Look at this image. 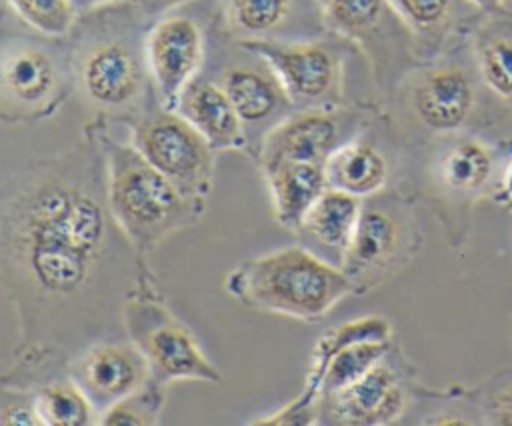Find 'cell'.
Instances as JSON below:
<instances>
[{"mask_svg":"<svg viewBox=\"0 0 512 426\" xmlns=\"http://www.w3.org/2000/svg\"><path fill=\"white\" fill-rule=\"evenodd\" d=\"M264 172L274 218L276 222L296 232L308 208L328 188L324 164L300 162V160H278L260 166Z\"/></svg>","mask_w":512,"mask_h":426,"instance_id":"20","label":"cell"},{"mask_svg":"<svg viewBox=\"0 0 512 426\" xmlns=\"http://www.w3.org/2000/svg\"><path fill=\"white\" fill-rule=\"evenodd\" d=\"M322 22L336 34L368 44L392 12L388 0H312Z\"/></svg>","mask_w":512,"mask_h":426,"instance_id":"25","label":"cell"},{"mask_svg":"<svg viewBox=\"0 0 512 426\" xmlns=\"http://www.w3.org/2000/svg\"><path fill=\"white\" fill-rule=\"evenodd\" d=\"M490 200L512 212V142L500 146V164Z\"/></svg>","mask_w":512,"mask_h":426,"instance_id":"30","label":"cell"},{"mask_svg":"<svg viewBox=\"0 0 512 426\" xmlns=\"http://www.w3.org/2000/svg\"><path fill=\"white\" fill-rule=\"evenodd\" d=\"M0 426H42L34 388L0 382Z\"/></svg>","mask_w":512,"mask_h":426,"instance_id":"29","label":"cell"},{"mask_svg":"<svg viewBox=\"0 0 512 426\" xmlns=\"http://www.w3.org/2000/svg\"><path fill=\"white\" fill-rule=\"evenodd\" d=\"M118 2H124V0H72V4H74L78 14H88V12H94V10L118 4Z\"/></svg>","mask_w":512,"mask_h":426,"instance_id":"32","label":"cell"},{"mask_svg":"<svg viewBox=\"0 0 512 426\" xmlns=\"http://www.w3.org/2000/svg\"><path fill=\"white\" fill-rule=\"evenodd\" d=\"M416 396V370L394 344L358 380L320 398L318 424H392L400 420Z\"/></svg>","mask_w":512,"mask_h":426,"instance_id":"10","label":"cell"},{"mask_svg":"<svg viewBox=\"0 0 512 426\" xmlns=\"http://www.w3.org/2000/svg\"><path fill=\"white\" fill-rule=\"evenodd\" d=\"M474 10H482L486 14H494V12H502L506 0H466Z\"/></svg>","mask_w":512,"mask_h":426,"instance_id":"33","label":"cell"},{"mask_svg":"<svg viewBox=\"0 0 512 426\" xmlns=\"http://www.w3.org/2000/svg\"><path fill=\"white\" fill-rule=\"evenodd\" d=\"M414 46L438 50L460 20V0H388ZM466 2V0H464Z\"/></svg>","mask_w":512,"mask_h":426,"instance_id":"22","label":"cell"},{"mask_svg":"<svg viewBox=\"0 0 512 426\" xmlns=\"http://www.w3.org/2000/svg\"><path fill=\"white\" fill-rule=\"evenodd\" d=\"M144 52L158 104L176 110L184 88L204 64L202 28L188 16H162L148 30Z\"/></svg>","mask_w":512,"mask_h":426,"instance_id":"14","label":"cell"},{"mask_svg":"<svg viewBox=\"0 0 512 426\" xmlns=\"http://www.w3.org/2000/svg\"><path fill=\"white\" fill-rule=\"evenodd\" d=\"M164 386L148 380L138 390L120 398L100 414V424L106 426H156L164 410Z\"/></svg>","mask_w":512,"mask_h":426,"instance_id":"26","label":"cell"},{"mask_svg":"<svg viewBox=\"0 0 512 426\" xmlns=\"http://www.w3.org/2000/svg\"><path fill=\"white\" fill-rule=\"evenodd\" d=\"M176 112L204 136L214 152L242 150L248 144L246 128L216 80L194 78L184 88Z\"/></svg>","mask_w":512,"mask_h":426,"instance_id":"17","label":"cell"},{"mask_svg":"<svg viewBox=\"0 0 512 426\" xmlns=\"http://www.w3.org/2000/svg\"><path fill=\"white\" fill-rule=\"evenodd\" d=\"M298 4L300 0H222V14L238 40L276 38L292 22Z\"/></svg>","mask_w":512,"mask_h":426,"instance_id":"24","label":"cell"},{"mask_svg":"<svg viewBox=\"0 0 512 426\" xmlns=\"http://www.w3.org/2000/svg\"><path fill=\"white\" fill-rule=\"evenodd\" d=\"M66 374L90 398L98 414L152 380L148 362L128 338H102L88 344L70 358Z\"/></svg>","mask_w":512,"mask_h":426,"instance_id":"15","label":"cell"},{"mask_svg":"<svg viewBox=\"0 0 512 426\" xmlns=\"http://www.w3.org/2000/svg\"><path fill=\"white\" fill-rule=\"evenodd\" d=\"M114 222L100 144L44 158L0 182V290L16 308L14 364L0 382L66 372L74 354L118 338L122 304L154 280Z\"/></svg>","mask_w":512,"mask_h":426,"instance_id":"1","label":"cell"},{"mask_svg":"<svg viewBox=\"0 0 512 426\" xmlns=\"http://www.w3.org/2000/svg\"><path fill=\"white\" fill-rule=\"evenodd\" d=\"M34 396L42 426L100 424V414L94 404L68 374H58L40 382L34 386Z\"/></svg>","mask_w":512,"mask_h":426,"instance_id":"23","label":"cell"},{"mask_svg":"<svg viewBox=\"0 0 512 426\" xmlns=\"http://www.w3.org/2000/svg\"><path fill=\"white\" fill-rule=\"evenodd\" d=\"M364 126L362 114L342 106L292 110L260 140L254 158L260 166L278 160L324 164L326 158Z\"/></svg>","mask_w":512,"mask_h":426,"instance_id":"13","label":"cell"},{"mask_svg":"<svg viewBox=\"0 0 512 426\" xmlns=\"http://www.w3.org/2000/svg\"><path fill=\"white\" fill-rule=\"evenodd\" d=\"M260 56L280 80L294 110L340 106L344 96V52L328 40H238Z\"/></svg>","mask_w":512,"mask_h":426,"instance_id":"9","label":"cell"},{"mask_svg":"<svg viewBox=\"0 0 512 426\" xmlns=\"http://www.w3.org/2000/svg\"><path fill=\"white\" fill-rule=\"evenodd\" d=\"M122 332L148 362L150 378L156 384L222 382L220 370L206 356L194 332L164 304L156 278L144 280L124 300Z\"/></svg>","mask_w":512,"mask_h":426,"instance_id":"5","label":"cell"},{"mask_svg":"<svg viewBox=\"0 0 512 426\" xmlns=\"http://www.w3.org/2000/svg\"><path fill=\"white\" fill-rule=\"evenodd\" d=\"M482 424L512 426V368H504L474 388H466Z\"/></svg>","mask_w":512,"mask_h":426,"instance_id":"28","label":"cell"},{"mask_svg":"<svg viewBox=\"0 0 512 426\" xmlns=\"http://www.w3.org/2000/svg\"><path fill=\"white\" fill-rule=\"evenodd\" d=\"M470 50L484 88L512 108V16L488 14L474 28Z\"/></svg>","mask_w":512,"mask_h":426,"instance_id":"21","label":"cell"},{"mask_svg":"<svg viewBox=\"0 0 512 426\" xmlns=\"http://www.w3.org/2000/svg\"><path fill=\"white\" fill-rule=\"evenodd\" d=\"M130 144L182 194L206 202L216 170V152L176 110L144 112L130 120Z\"/></svg>","mask_w":512,"mask_h":426,"instance_id":"8","label":"cell"},{"mask_svg":"<svg viewBox=\"0 0 512 426\" xmlns=\"http://www.w3.org/2000/svg\"><path fill=\"white\" fill-rule=\"evenodd\" d=\"M184 2L186 0H136V8L144 18H162L168 10Z\"/></svg>","mask_w":512,"mask_h":426,"instance_id":"31","label":"cell"},{"mask_svg":"<svg viewBox=\"0 0 512 426\" xmlns=\"http://www.w3.org/2000/svg\"><path fill=\"white\" fill-rule=\"evenodd\" d=\"M478 72L458 60H436L410 72L402 82V98L420 128L434 136L462 134L480 106Z\"/></svg>","mask_w":512,"mask_h":426,"instance_id":"11","label":"cell"},{"mask_svg":"<svg viewBox=\"0 0 512 426\" xmlns=\"http://www.w3.org/2000/svg\"><path fill=\"white\" fill-rule=\"evenodd\" d=\"M8 4L26 26L52 38L70 34L78 16L72 0H8Z\"/></svg>","mask_w":512,"mask_h":426,"instance_id":"27","label":"cell"},{"mask_svg":"<svg viewBox=\"0 0 512 426\" xmlns=\"http://www.w3.org/2000/svg\"><path fill=\"white\" fill-rule=\"evenodd\" d=\"M498 164L500 148L476 136L452 134L434 150L424 176V194L430 204L438 206L436 214L446 212L448 228L452 218L468 224L474 204L490 198Z\"/></svg>","mask_w":512,"mask_h":426,"instance_id":"12","label":"cell"},{"mask_svg":"<svg viewBox=\"0 0 512 426\" xmlns=\"http://www.w3.org/2000/svg\"><path fill=\"white\" fill-rule=\"evenodd\" d=\"M224 288L248 308L302 322H320L354 296L338 264L300 244L240 262L228 272Z\"/></svg>","mask_w":512,"mask_h":426,"instance_id":"2","label":"cell"},{"mask_svg":"<svg viewBox=\"0 0 512 426\" xmlns=\"http://www.w3.org/2000/svg\"><path fill=\"white\" fill-rule=\"evenodd\" d=\"M364 200L328 186L304 214L296 234L310 250L340 266L354 236Z\"/></svg>","mask_w":512,"mask_h":426,"instance_id":"19","label":"cell"},{"mask_svg":"<svg viewBox=\"0 0 512 426\" xmlns=\"http://www.w3.org/2000/svg\"><path fill=\"white\" fill-rule=\"evenodd\" d=\"M216 82L236 108L246 136L248 130H258V144L274 124L294 110L280 80L260 56H256V62L226 64Z\"/></svg>","mask_w":512,"mask_h":426,"instance_id":"16","label":"cell"},{"mask_svg":"<svg viewBox=\"0 0 512 426\" xmlns=\"http://www.w3.org/2000/svg\"><path fill=\"white\" fill-rule=\"evenodd\" d=\"M72 74L82 94L100 110L120 114L140 108L146 96V52L124 22L96 20L72 50Z\"/></svg>","mask_w":512,"mask_h":426,"instance_id":"6","label":"cell"},{"mask_svg":"<svg viewBox=\"0 0 512 426\" xmlns=\"http://www.w3.org/2000/svg\"><path fill=\"white\" fill-rule=\"evenodd\" d=\"M414 204L398 190L364 198L362 212L340 268L354 294H368L402 272L422 248Z\"/></svg>","mask_w":512,"mask_h":426,"instance_id":"4","label":"cell"},{"mask_svg":"<svg viewBox=\"0 0 512 426\" xmlns=\"http://www.w3.org/2000/svg\"><path fill=\"white\" fill-rule=\"evenodd\" d=\"M328 186L370 198L388 190L394 166L382 144L368 138L362 130L340 144L324 162Z\"/></svg>","mask_w":512,"mask_h":426,"instance_id":"18","label":"cell"},{"mask_svg":"<svg viewBox=\"0 0 512 426\" xmlns=\"http://www.w3.org/2000/svg\"><path fill=\"white\" fill-rule=\"evenodd\" d=\"M72 58L30 36L0 38V118L22 122L50 114L66 94Z\"/></svg>","mask_w":512,"mask_h":426,"instance_id":"7","label":"cell"},{"mask_svg":"<svg viewBox=\"0 0 512 426\" xmlns=\"http://www.w3.org/2000/svg\"><path fill=\"white\" fill-rule=\"evenodd\" d=\"M98 144L104 156L110 214L144 260L166 238L202 220L206 202L182 194L132 144L104 132Z\"/></svg>","mask_w":512,"mask_h":426,"instance_id":"3","label":"cell"}]
</instances>
